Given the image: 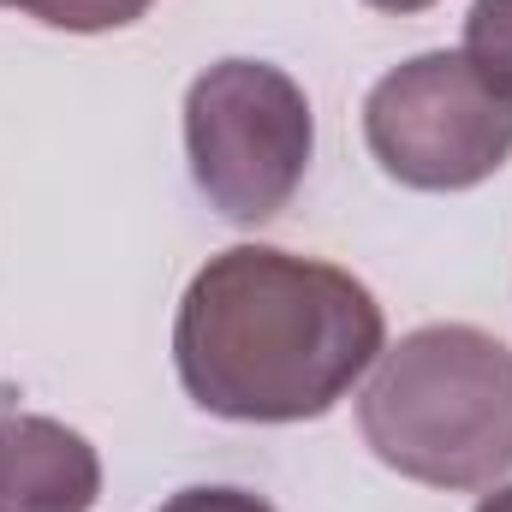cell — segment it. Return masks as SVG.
Wrapping results in <instances>:
<instances>
[{
    "label": "cell",
    "instance_id": "1",
    "mask_svg": "<svg viewBox=\"0 0 512 512\" xmlns=\"http://www.w3.org/2000/svg\"><path fill=\"white\" fill-rule=\"evenodd\" d=\"M382 304L334 262L268 245L209 256L173 322L185 393L233 423H304L334 411L382 358Z\"/></svg>",
    "mask_w": 512,
    "mask_h": 512
},
{
    "label": "cell",
    "instance_id": "10",
    "mask_svg": "<svg viewBox=\"0 0 512 512\" xmlns=\"http://www.w3.org/2000/svg\"><path fill=\"white\" fill-rule=\"evenodd\" d=\"M477 512H512V489H495V495H489Z\"/></svg>",
    "mask_w": 512,
    "mask_h": 512
},
{
    "label": "cell",
    "instance_id": "4",
    "mask_svg": "<svg viewBox=\"0 0 512 512\" xmlns=\"http://www.w3.org/2000/svg\"><path fill=\"white\" fill-rule=\"evenodd\" d=\"M364 143L411 191H471L512 155V102L465 54H417L364 102Z\"/></svg>",
    "mask_w": 512,
    "mask_h": 512
},
{
    "label": "cell",
    "instance_id": "11",
    "mask_svg": "<svg viewBox=\"0 0 512 512\" xmlns=\"http://www.w3.org/2000/svg\"><path fill=\"white\" fill-rule=\"evenodd\" d=\"M0 6H6V0H0Z\"/></svg>",
    "mask_w": 512,
    "mask_h": 512
},
{
    "label": "cell",
    "instance_id": "9",
    "mask_svg": "<svg viewBox=\"0 0 512 512\" xmlns=\"http://www.w3.org/2000/svg\"><path fill=\"white\" fill-rule=\"evenodd\" d=\"M370 6H376V12H399V18H405V12H423V6H435V0H370Z\"/></svg>",
    "mask_w": 512,
    "mask_h": 512
},
{
    "label": "cell",
    "instance_id": "3",
    "mask_svg": "<svg viewBox=\"0 0 512 512\" xmlns=\"http://www.w3.org/2000/svg\"><path fill=\"white\" fill-rule=\"evenodd\" d=\"M316 120L304 90L268 60H221L185 90L191 179L227 221H274L304 185Z\"/></svg>",
    "mask_w": 512,
    "mask_h": 512
},
{
    "label": "cell",
    "instance_id": "7",
    "mask_svg": "<svg viewBox=\"0 0 512 512\" xmlns=\"http://www.w3.org/2000/svg\"><path fill=\"white\" fill-rule=\"evenodd\" d=\"M6 6H18V12H30V18H42L54 30L96 36V30H126V24H137L155 0H6Z\"/></svg>",
    "mask_w": 512,
    "mask_h": 512
},
{
    "label": "cell",
    "instance_id": "2",
    "mask_svg": "<svg viewBox=\"0 0 512 512\" xmlns=\"http://www.w3.org/2000/svg\"><path fill=\"white\" fill-rule=\"evenodd\" d=\"M358 429L387 471L429 489H495L512 471V346L435 322L376 358Z\"/></svg>",
    "mask_w": 512,
    "mask_h": 512
},
{
    "label": "cell",
    "instance_id": "5",
    "mask_svg": "<svg viewBox=\"0 0 512 512\" xmlns=\"http://www.w3.org/2000/svg\"><path fill=\"white\" fill-rule=\"evenodd\" d=\"M102 495L96 447L36 411H0V512H90Z\"/></svg>",
    "mask_w": 512,
    "mask_h": 512
},
{
    "label": "cell",
    "instance_id": "6",
    "mask_svg": "<svg viewBox=\"0 0 512 512\" xmlns=\"http://www.w3.org/2000/svg\"><path fill=\"white\" fill-rule=\"evenodd\" d=\"M465 60L512 102V0H471Z\"/></svg>",
    "mask_w": 512,
    "mask_h": 512
},
{
    "label": "cell",
    "instance_id": "8",
    "mask_svg": "<svg viewBox=\"0 0 512 512\" xmlns=\"http://www.w3.org/2000/svg\"><path fill=\"white\" fill-rule=\"evenodd\" d=\"M161 512H274V507L245 495V489H185V495H173Z\"/></svg>",
    "mask_w": 512,
    "mask_h": 512
}]
</instances>
